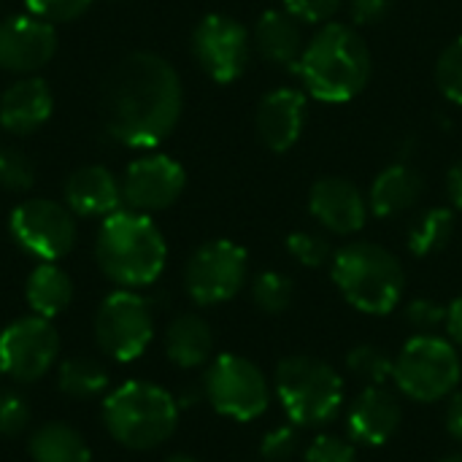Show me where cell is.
I'll use <instances>...</instances> for the list:
<instances>
[{"label": "cell", "instance_id": "6da1fadb", "mask_svg": "<svg viewBox=\"0 0 462 462\" xmlns=\"http://www.w3.org/2000/svg\"><path fill=\"white\" fill-rule=\"evenodd\" d=\"M100 106L114 141L130 149H154L173 133L181 116V79L160 54L133 51L108 70Z\"/></svg>", "mask_w": 462, "mask_h": 462}, {"label": "cell", "instance_id": "7a4b0ae2", "mask_svg": "<svg viewBox=\"0 0 462 462\" xmlns=\"http://www.w3.org/2000/svg\"><path fill=\"white\" fill-rule=\"evenodd\" d=\"M97 268L122 290H141L160 279L168 246L149 214L119 208L103 219L95 238Z\"/></svg>", "mask_w": 462, "mask_h": 462}, {"label": "cell", "instance_id": "3957f363", "mask_svg": "<svg viewBox=\"0 0 462 462\" xmlns=\"http://www.w3.org/2000/svg\"><path fill=\"white\" fill-rule=\"evenodd\" d=\"M371 49L349 24H325L303 49L295 70L303 87L325 103L357 97L371 79Z\"/></svg>", "mask_w": 462, "mask_h": 462}, {"label": "cell", "instance_id": "277c9868", "mask_svg": "<svg viewBox=\"0 0 462 462\" xmlns=\"http://www.w3.org/2000/svg\"><path fill=\"white\" fill-rule=\"evenodd\" d=\"M103 425L125 449L149 452L176 433L179 401L152 382H127L106 395Z\"/></svg>", "mask_w": 462, "mask_h": 462}, {"label": "cell", "instance_id": "5b68a950", "mask_svg": "<svg viewBox=\"0 0 462 462\" xmlns=\"http://www.w3.org/2000/svg\"><path fill=\"white\" fill-rule=\"evenodd\" d=\"M333 282L349 306L363 314L384 317L401 303L406 273L390 249L371 241H355L333 254Z\"/></svg>", "mask_w": 462, "mask_h": 462}, {"label": "cell", "instance_id": "8992f818", "mask_svg": "<svg viewBox=\"0 0 462 462\" xmlns=\"http://www.w3.org/2000/svg\"><path fill=\"white\" fill-rule=\"evenodd\" d=\"M273 387L295 428H322L344 406V379L338 371L309 355L284 357L276 365Z\"/></svg>", "mask_w": 462, "mask_h": 462}, {"label": "cell", "instance_id": "52a82bcc", "mask_svg": "<svg viewBox=\"0 0 462 462\" xmlns=\"http://www.w3.org/2000/svg\"><path fill=\"white\" fill-rule=\"evenodd\" d=\"M462 376V363L452 341L436 333H417L395 357L398 390L420 403H436L455 395Z\"/></svg>", "mask_w": 462, "mask_h": 462}, {"label": "cell", "instance_id": "ba28073f", "mask_svg": "<svg viewBox=\"0 0 462 462\" xmlns=\"http://www.w3.org/2000/svg\"><path fill=\"white\" fill-rule=\"evenodd\" d=\"M203 398L222 417L252 422L268 411L271 387L265 374L241 355H219L203 374Z\"/></svg>", "mask_w": 462, "mask_h": 462}, {"label": "cell", "instance_id": "9c48e42d", "mask_svg": "<svg viewBox=\"0 0 462 462\" xmlns=\"http://www.w3.org/2000/svg\"><path fill=\"white\" fill-rule=\"evenodd\" d=\"M154 338V317L146 298L133 290H116L103 298L95 314V341L116 363L138 360Z\"/></svg>", "mask_w": 462, "mask_h": 462}, {"label": "cell", "instance_id": "30bf717a", "mask_svg": "<svg viewBox=\"0 0 462 462\" xmlns=\"http://www.w3.org/2000/svg\"><path fill=\"white\" fill-rule=\"evenodd\" d=\"M11 238L19 249L41 263H57L76 244V214L46 198H32L19 203L8 219Z\"/></svg>", "mask_w": 462, "mask_h": 462}, {"label": "cell", "instance_id": "8fae6325", "mask_svg": "<svg viewBox=\"0 0 462 462\" xmlns=\"http://www.w3.org/2000/svg\"><path fill=\"white\" fill-rule=\"evenodd\" d=\"M246 271V249L227 238H217L195 249L184 268V287L198 306H219L244 290Z\"/></svg>", "mask_w": 462, "mask_h": 462}, {"label": "cell", "instance_id": "7c38bea8", "mask_svg": "<svg viewBox=\"0 0 462 462\" xmlns=\"http://www.w3.org/2000/svg\"><path fill=\"white\" fill-rule=\"evenodd\" d=\"M60 357V333L38 314L14 319L0 333V376L32 384L46 376Z\"/></svg>", "mask_w": 462, "mask_h": 462}, {"label": "cell", "instance_id": "4fadbf2b", "mask_svg": "<svg viewBox=\"0 0 462 462\" xmlns=\"http://www.w3.org/2000/svg\"><path fill=\"white\" fill-rule=\"evenodd\" d=\"M252 41L246 27L225 14H208L192 32V54L208 79L219 84L236 81L249 65Z\"/></svg>", "mask_w": 462, "mask_h": 462}, {"label": "cell", "instance_id": "5bb4252c", "mask_svg": "<svg viewBox=\"0 0 462 462\" xmlns=\"http://www.w3.org/2000/svg\"><path fill=\"white\" fill-rule=\"evenodd\" d=\"M184 168L168 154H143L133 160L122 176V200L127 208L152 214L173 206L184 192Z\"/></svg>", "mask_w": 462, "mask_h": 462}, {"label": "cell", "instance_id": "9a60e30c", "mask_svg": "<svg viewBox=\"0 0 462 462\" xmlns=\"http://www.w3.org/2000/svg\"><path fill=\"white\" fill-rule=\"evenodd\" d=\"M57 51L54 24L24 14L0 22V68L8 73H35Z\"/></svg>", "mask_w": 462, "mask_h": 462}, {"label": "cell", "instance_id": "2e32d148", "mask_svg": "<svg viewBox=\"0 0 462 462\" xmlns=\"http://www.w3.org/2000/svg\"><path fill=\"white\" fill-rule=\"evenodd\" d=\"M309 211L325 230L336 236H352L363 230L371 208L357 184L341 176H325L311 187Z\"/></svg>", "mask_w": 462, "mask_h": 462}, {"label": "cell", "instance_id": "e0dca14e", "mask_svg": "<svg viewBox=\"0 0 462 462\" xmlns=\"http://www.w3.org/2000/svg\"><path fill=\"white\" fill-rule=\"evenodd\" d=\"M403 409L387 387H365L346 414V433L352 444L384 447L401 430Z\"/></svg>", "mask_w": 462, "mask_h": 462}, {"label": "cell", "instance_id": "ac0fdd59", "mask_svg": "<svg viewBox=\"0 0 462 462\" xmlns=\"http://www.w3.org/2000/svg\"><path fill=\"white\" fill-rule=\"evenodd\" d=\"M309 119L306 95L290 87L268 92L257 106V135L271 152H287L298 143Z\"/></svg>", "mask_w": 462, "mask_h": 462}, {"label": "cell", "instance_id": "d6986e66", "mask_svg": "<svg viewBox=\"0 0 462 462\" xmlns=\"http://www.w3.org/2000/svg\"><path fill=\"white\" fill-rule=\"evenodd\" d=\"M122 181L103 165H84L65 181V206L76 217H111L122 206Z\"/></svg>", "mask_w": 462, "mask_h": 462}, {"label": "cell", "instance_id": "ffe728a7", "mask_svg": "<svg viewBox=\"0 0 462 462\" xmlns=\"http://www.w3.org/2000/svg\"><path fill=\"white\" fill-rule=\"evenodd\" d=\"M54 108V95L43 79L27 76L11 84L0 97V125L8 133L27 135L38 130Z\"/></svg>", "mask_w": 462, "mask_h": 462}, {"label": "cell", "instance_id": "44dd1931", "mask_svg": "<svg viewBox=\"0 0 462 462\" xmlns=\"http://www.w3.org/2000/svg\"><path fill=\"white\" fill-rule=\"evenodd\" d=\"M254 46L268 62H273L279 68L298 65V60L306 49L300 22L287 8L263 14L254 27Z\"/></svg>", "mask_w": 462, "mask_h": 462}, {"label": "cell", "instance_id": "7402d4cb", "mask_svg": "<svg viewBox=\"0 0 462 462\" xmlns=\"http://www.w3.org/2000/svg\"><path fill=\"white\" fill-rule=\"evenodd\" d=\"M165 355L176 368H200L211 363L214 333L211 325L198 314L176 317L165 330Z\"/></svg>", "mask_w": 462, "mask_h": 462}, {"label": "cell", "instance_id": "603a6c76", "mask_svg": "<svg viewBox=\"0 0 462 462\" xmlns=\"http://www.w3.org/2000/svg\"><path fill=\"white\" fill-rule=\"evenodd\" d=\"M420 198H422V176L411 165L395 162V165L384 168L376 176V181L371 184L368 208L376 217L387 219V217L409 211Z\"/></svg>", "mask_w": 462, "mask_h": 462}, {"label": "cell", "instance_id": "cb8c5ba5", "mask_svg": "<svg viewBox=\"0 0 462 462\" xmlns=\"http://www.w3.org/2000/svg\"><path fill=\"white\" fill-rule=\"evenodd\" d=\"M24 298H27V306L32 314H38L43 319H54L70 306L73 282L54 263H38L24 284Z\"/></svg>", "mask_w": 462, "mask_h": 462}, {"label": "cell", "instance_id": "d4e9b609", "mask_svg": "<svg viewBox=\"0 0 462 462\" xmlns=\"http://www.w3.org/2000/svg\"><path fill=\"white\" fill-rule=\"evenodd\" d=\"M30 460L32 462H89L92 452L84 436L65 422H46L30 436Z\"/></svg>", "mask_w": 462, "mask_h": 462}, {"label": "cell", "instance_id": "484cf974", "mask_svg": "<svg viewBox=\"0 0 462 462\" xmlns=\"http://www.w3.org/2000/svg\"><path fill=\"white\" fill-rule=\"evenodd\" d=\"M57 387L73 401L97 398L108 387V368L97 357H68L57 368Z\"/></svg>", "mask_w": 462, "mask_h": 462}, {"label": "cell", "instance_id": "4316f807", "mask_svg": "<svg viewBox=\"0 0 462 462\" xmlns=\"http://www.w3.org/2000/svg\"><path fill=\"white\" fill-rule=\"evenodd\" d=\"M452 233H455V211L428 208L409 227V249L417 257H430L449 244Z\"/></svg>", "mask_w": 462, "mask_h": 462}, {"label": "cell", "instance_id": "83f0119b", "mask_svg": "<svg viewBox=\"0 0 462 462\" xmlns=\"http://www.w3.org/2000/svg\"><path fill=\"white\" fill-rule=\"evenodd\" d=\"M346 368L365 387H384L395 374V357L374 344H360L346 355Z\"/></svg>", "mask_w": 462, "mask_h": 462}, {"label": "cell", "instance_id": "f1b7e54d", "mask_svg": "<svg viewBox=\"0 0 462 462\" xmlns=\"http://www.w3.org/2000/svg\"><path fill=\"white\" fill-rule=\"evenodd\" d=\"M292 279L279 271H265L252 282V300L265 314H284L292 306Z\"/></svg>", "mask_w": 462, "mask_h": 462}, {"label": "cell", "instance_id": "f546056e", "mask_svg": "<svg viewBox=\"0 0 462 462\" xmlns=\"http://www.w3.org/2000/svg\"><path fill=\"white\" fill-rule=\"evenodd\" d=\"M287 252L306 268H322V265L333 263L330 241L319 233H309V230H298V233L287 236Z\"/></svg>", "mask_w": 462, "mask_h": 462}, {"label": "cell", "instance_id": "4dcf8cb0", "mask_svg": "<svg viewBox=\"0 0 462 462\" xmlns=\"http://www.w3.org/2000/svg\"><path fill=\"white\" fill-rule=\"evenodd\" d=\"M35 184V165L14 146H0V187L27 192Z\"/></svg>", "mask_w": 462, "mask_h": 462}, {"label": "cell", "instance_id": "1f68e13d", "mask_svg": "<svg viewBox=\"0 0 462 462\" xmlns=\"http://www.w3.org/2000/svg\"><path fill=\"white\" fill-rule=\"evenodd\" d=\"M436 81L452 103L462 106V35L441 51L436 65Z\"/></svg>", "mask_w": 462, "mask_h": 462}, {"label": "cell", "instance_id": "d6a6232c", "mask_svg": "<svg viewBox=\"0 0 462 462\" xmlns=\"http://www.w3.org/2000/svg\"><path fill=\"white\" fill-rule=\"evenodd\" d=\"M306 462H360L349 439L322 433L306 447Z\"/></svg>", "mask_w": 462, "mask_h": 462}, {"label": "cell", "instance_id": "836d02e7", "mask_svg": "<svg viewBox=\"0 0 462 462\" xmlns=\"http://www.w3.org/2000/svg\"><path fill=\"white\" fill-rule=\"evenodd\" d=\"M92 0H24L27 11L49 24L57 22H70L76 16H81L89 8Z\"/></svg>", "mask_w": 462, "mask_h": 462}, {"label": "cell", "instance_id": "e575fe53", "mask_svg": "<svg viewBox=\"0 0 462 462\" xmlns=\"http://www.w3.org/2000/svg\"><path fill=\"white\" fill-rule=\"evenodd\" d=\"M298 452V430L295 425L273 428L271 433L263 436L260 444V457L265 462H287Z\"/></svg>", "mask_w": 462, "mask_h": 462}, {"label": "cell", "instance_id": "d590c367", "mask_svg": "<svg viewBox=\"0 0 462 462\" xmlns=\"http://www.w3.org/2000/svg\"><path fill=\"white\" fill-rule=\"evenodd\" d=\"M30 425V406L16 393H0V436H19Z\"/></svg>", "mask_w": 462, "mask_h": 462}, {"label": "cell", "instance_id": "8d00e7d4", "mask_svg": "<svg viewBox=\"0 0 462 462\" xmlns=\"http://www.w3.org/2000/svg\"><path fill=\"white\" fill-rule=\"evenodd\" d=\"M406 319L417 333H433L439 325H447V309L430 298H417L409 303Z\"/></svg>", "mask_w": 462, "mask_h": 462}, {"label": "cell", "instance_id": "74e56055", "mask_svg": "<svg viewBox=\"0 0 462 462\" xmlns=\"http://www.w3.org/2000/svg\"><path fill=\"white\" fill-rule=\"evenodd\" d=\"M344 0H284L287 11L298 19V22H309V24H322L328 22Z\"/></svg>", "mask_w": 462, "mask_h": 462}, {"label": "cell", "instance_id": "f35d334b", "mask_svg": "<svg viewBox=\"0 0 462 462\" xmlns=\"http://www.w3.org/2000/svg\"><path fill=\"white\" fill-rule=\"evenodd\" d=\"M393 0H349V14L355 24H376L390 14Z\"/></svg>", "mask_w": 462, "mask_h": 462}, {"label": "cell", "instance_id": "ab89813d", "mask_svg": "<svg viewBox=\"0 0 462 462\" xmlns=\"http://www.w3.org/2000/svg\"><path fill=\"white\" fill-rule=\"evenodd\" d=\"M447 430L455 441H462V393L449 395V406H447Z\"/></svg>", "mask_w": 462, "mask_h": 462}, {"label": "cell", "instance_id": "60d3db41", "mask_svg": "<svg viewBox=\"0 0 462 462\" xmlns=\"http://www.w3.org/2000/svg\"><path fill=\"white\" fill-rule=\"evenodd\" d=\"M447 192H449V200H452V206L462 211V160H457L455 165H452V171H449V176H447Z\"/></svg>", "mask_w": 462, "mask_h": 462}, {"label": "cell", "instance_id": "b9f144b4", "mask_svg": "<svg viewBox=\"0 0 462 462\" xmlns=\"http://www.w3.org/2000/svg\"><path fill=\"white\" fill-rule=\"evenodd\" d=\"M447 330H449L452 341L462 346V298H457V300L447 309Z\"/></svg>", "mask_w": 462, "mask_h": 462}, {"label": "cell", "instance_id": "7bdbcfd3", "mask_svg": "<svg viewBox=\"0 0 462 462\" xmlns=\"http://www.w3.org/2000/svg\"><path fill=\"white\" fill-rule=\"evenodd\" d=\"M162 462H198L195 457H189V455H171L168 460H162Z\"/></svg>", "mask_w": 462, "mask_h": 462}, {"label": "cell", "instance_id": "ee69618b", "mask_svg": "<svg viewBox=\"0 0 462 462\" xmlns=\"http://www.w3.org/2000/svg\"><path fill=\"white\" fill-rule=\"evenodd\" d=\"M439 462H462V452L460 455H449V457H444V460Z\"/></svg>", "mask_w": 462, "mask_h": 462}]
</instances>
